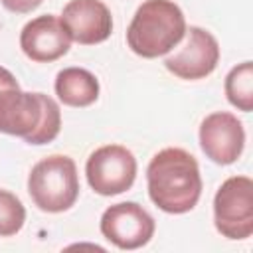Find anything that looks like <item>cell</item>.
Wrapping results in <instances>:
<instances>
[{"label": "cell", "instance_id": "9a60e30c", "mask_svg": "<svg viewBox=\"0 0 253 253\" xmlns=\"http://www.w3.org/2000/svg\"><path fill=\"white\" fill-rule=\"evenodd\" d=\"M2 6L10 12H16V14H28L32 10H36L43 0H0Z\"/></svg>", "mask_w": 253, "mask_h": 253}, {"label": "cell", "instance_id": "7c38bea8", "mask_svg": "<svg viewBox=\"0 0 253 253\" xmlns=\"http://www.w3.org/2000/svg\"><path fill=\"white\" fill-rule=\"evenodd\" d=\"M55 95L67 107H89L99 97V81L83 67H65L55 77Z\"/></svg>", "mask_w": 253, "mask_h": 253}, {"label": "cell", "instance_id": "2e32d148", "mask_svg": "<svg viewBox=\"0 0 253 253\" xmlns=\"http://www.w3.org/2000/svg\"><path fill=\"white\" fill-rule=\"evenodd\" d=\"M8 87H18V81L12 75V71H8L6 67L0 65V91L2 89H8Z\"/></svg>", "mask_w": 253, "mask_h": 253}, {"label": "cell", "instance_id": "9c48e42d", "mask_svg": "<svg viewBox=\"0 0 253 253\" xmlns=\"http://www.w3.org/2000/svg\"><path fill=\"white\" fill-rule=\"evenodd\" d=\"M200 146L215 164H233L245 146V130L241 121L227 111L208 115L200 125Z\"/></svg>", "mask_w": 253, "mask_h": 253}, {"label": "cell", "instance_id": "5bb4252c", "mask_svg": "<svg viewBox=\"0 0 253 253\" xmlns=\"http://www.w3.org/2000/svg\"><path fill=\"white\" fill-rule=\"evenodd\" d=\"M26 221V208L20 198L8 190H0V237L16 235Z\"/></svg>", "mask_w": 253, "mask_h": 253}, {"label": "cell", "instance_id": "30bf717a", "mask_svg": "<svg viewBox=\"0 0 253 253\" xmlns=\"http://www.w3.org/2000/svg\"><path fill=\"white\" fill-rule=\"evenodd\" d=\"M20 47L32 61L51 63L71 47V38L57 16L43 14L30 20L20 32Z\"/></svg>", "mask_w": 253, "mask_h": 253}, {"label": "cell", "instance_id": "8fae6325", "mask_svg": "<svg viewBox=\"0 0 253 253\" xmlns=\"http://www.w3.org/2000/svg\"><path fill=\"white\" fill-rule=\"evenodd\" d=\"M71 42L95 45L113 32V16L101 0H69L59 16Z\"/></svg>", "mask_w": 253, "mask_h": 253}, {"label": "cell", "instance_id": "7a4b0ae2", "mask_svg": "<svg viewBox=\"0 0 253 253\" xmlns=\"http://www.w3.org/2000/svg\"><path fill=\"white\" fill-rule=\"evenodd\" d=\"M61 128L59 105L43 93L18 87L0 91V132L22 136L28 144H47Z\"/></svg>", "mask_w": 253, "mask_h": 253}, {"label": "cell", "instance_id": "4fadbf2b", "mask_svg": "<svg viewBox=\"0 0 253 253\" xmlns=\"http://www.w3.org/2000/svg\"><path fill=\"white\" fill-rule=\"evenodd\" d=\"M227 101L243 113L253 111V63L243 61L235 65L225 77Z\"/></svg>", "mask_w": 253, "mask_h": 253}, {"label": "cell", "instance_id": "277c9868", "mask_svg": "<svg viewBox=\"0 0 253 253\" xmlns=\"http://www.w3.org/2000/svg\"><path fill=\"white\" fill-rule=\"evenodd\" d=\"M28 194L42 211L59 213L69 210L79 196V176L73 158L51 154L40 160L28 176Z\"/></svg>", "mask_w": 253, "mask_h": 253}, {"label": "cell", "instance_id": "8992f818", "mask_svg": "<svg viewBox=\"0 0 253 253\" xmlns=\"http://www.w3.org/2000/svg\"><path fill=\"white\" fill-rule=\"evenodd\" d=\"M89 186L101 196L126 192L136 178V158L121 144H105L89 154L85 164Z\"/></svg>", "mask_w": 253, "mask_h": 253}, {"label": "cell", "instance_id": "52a82bcc", "mask_svg": "<svg viewBox=\"0 0 253 253\" xmlns=\"http://www.w3.org/2000/svg\"><path fill=\"white\" fill-rule=\"evenodd\" d=\"M156 223L136 202H121L107 208L101 215V233L119 249L132 251L150 241Z\"/></svg>", "mask_w": 253, "mask_h": 253}, {"label": "cell", "instance_id": "6da1fadb", "mask_svg": "<svg viewBox=\"0 0 253 253\" xmlns=\"http://www.w3.org/2000/svg\"><path fill=\"white\" fill-rule=\"evenodd\" d=\"M148 196L166 213H186L202 196L198 160L184 148H164L152 156L146 168Z\"/></svg>", "mask_w": 253, "mask_h": 253}, {"label": "cell", "instance_id": "5b68a950", "mask_svg": "<svg viewBox=\"0 0 253 253\" xmlns=\"http://www.w3.org/2000/svg\"><path fill=\"white\" fill-rule=\"evenodd\" d=\"M215 229L227 239H247L253 233V182L249 176L227 178L213 198Z\"/></svg>", "mask_w": 253, "mask_h": 253}, {"label": "cell", "instance_id": "3957f363", "mask_svg": "<svg viewBox=\"0 0 253 253\" xmlns=\"http://www.w3.org/2000/svg\"><path fill=\"white\" fill-rule=\"evenodd\" d=\"M184 34L186 18L176 2L144 0L126 28V43L136 55L152 59L176 47Z\"/></svg>", "mask_w": 253, "mask_h": 253}, {"label": "cell", "instance_id": "ba28073f", "mask_svg": "<svg viewBox=\"0 0 253 253\" xmlns=\"http://www.w3.org/2000/svg\"><path fill=\"white\" fill-rule=\"evenodd\" d=\"M184 38V45L164 59L166 69L186 81L208 77L219 63L217 40L200 26L186 28Z\"/></svg>", "mask_w": 253, "mask_h": 253}]
</instances>
